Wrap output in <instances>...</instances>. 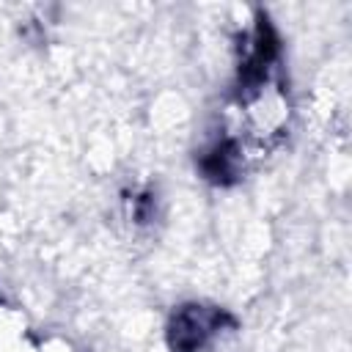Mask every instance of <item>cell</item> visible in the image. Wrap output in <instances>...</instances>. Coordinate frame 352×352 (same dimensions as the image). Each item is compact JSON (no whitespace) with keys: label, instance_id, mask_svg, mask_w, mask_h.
<instances>
[{"label":"cell","instance_id":"obj_1","mask_svg":"<svg viewBox=\"0 0 352 352\" xmlns=\"http://www.w3.org/2000/svg\"><path fill=\"white\" fill-rule=\"evenodd\" d=\"M209 327H212V322H206V316H204V311L201 308H187V311H182L179 316H176V322H173V346L176 349H182V352H192L201 341H204V336L209 333Z\"/></svg>","mask_w":352,"mask_h":352}]
</instances>
